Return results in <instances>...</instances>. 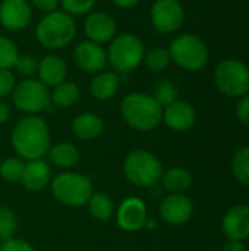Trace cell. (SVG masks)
<instances>
[{
	"instance_id": "obj_39",
	"label": "cell",
	"mask_w": 249,
	"mask_h": 251,
	"mask_svg": "<svg viewBox=\"0 0 249 251\" xmlns=\"http://www.w3.org/2000/svg\"><path fill=\"white\" fill-rule=\"evenodd\" d=\"M10 118V109L6 103L0 101V125L6 124Z\"/></svg>"
},
{
	"instance_id": "obj_19",
	"label": "cell",
	"mask_w": 249,
	"mask_h": 251,
	"mask_svg": "<svg viewBox=\"0 0 249 251\" xmlns=\"http://www.w3.org/2000/svg\"><path fill=\"white\" fill-rule=\"evenodd\" d=\"M38 79L45 85L54 88L56 85L66 81L68 75V66L63 59H60L57 54H45L38 62V71H37Z\"/></svg>"
},
{
	"instance_id": "obj_1",
	"label": "cell",
	"mask_w": 249,
	"mask_h": 251,
	"mask_svg": "<svg viewBox=\"0 0 249 251\" xmlns=\"http://www.w3.org/2000/svg\"><path fill=\"white\" fill-rule=\"evenodd\" d=\"M10 143L16 154L25 160L43 159L50 149V129L38 115H26L12 129Z\"/></svg>"
},
{
	"instance_id": "obj_42",
	"label": "cell",
	"mask_w": 249,
	"mask_h": 251,
	"mask_svg": "<svg viewBox=\"0 0 249 251\" xmlns=\"http://www.w3.org/2000/svg\"><path fill=\"white\" fill-rule=\"evenodd\" d=\"M0 247H1V241H0Z\"/></svg>"
},
{
	"instance_id": "obj_7",
	"label": "cell",
	"mask_w": 249,
	"mask_h": 251,
	"mask_svg": "<svg viewBox=\"0 0 249 251\" xmlns=\"http://www.w3.org/2000/svg\"><path fill=\"white\" fill-rule=\"evenodd\" d=\"M172 62L185 71H201L208 62V47L195 34H181L169 46Z\"/></svg>"
},
{
	"instance_id": "obj_24",
	"label": "cell",
	"mask_w": 249,
	"mask_h": 251,
	"mask_svg": "<svg viewBox=\"0 0 249 251\" xmlns=\"http://www.w3.org/2000/svg\"><path fill=\"white\" fill-rule=\"evenodd\" d=\"M87 206H88L91 216L100 222L110 221L116 213V206H114V201L112 200V197L104 193H100V191L92 193Z\"/></svg>"
},
{
	"instance_id": "obj_25",
	"label": "cell",
	"mask_w": 249,
	"mask_h": 251,
	"mask_svg": "<svg viewBox=\"0 0 249 251\" xmlns=\"http://www.w3.org/2000/svg\"><path fill=\"white\" fill-rule=\"evenodd\" d=\"M81 91L79 87L72 81H63L56 85L50 93V101H53L57 107H70L79 100Z\"/></svg>"
},
{
	"instance_id": "obj_9",
	"label": "cell",
	"mask_w": 249,
	"mask_h": 251,
	"mask_svg": "<svg viewBox=\"0 0 249 251\" xmlns=\"http://www.w3.org/2000/svg\"><path fill=\"white\" fill-rule=\"evenodd\" d=\"M15 107L26 115L41 113L50 103V91L40 79L26 78L15 85L12 91Z\"/></svg>"
},
{
	"instance_id": "obj_22",
	"label": "cell",
	"mask_w": 249,
	"mask_h": 251,
	"mask_svg": "<svg viewBox=\"0 0 249 251\" xmlns=\"http://www.w3.org/2000/svg\"><path fill=\"white\" fill-rule=\"evenodd\" d=\"M160 181L170 194H183L192 185L191 174L181 166H173L164 171Z\"/></svg>"
},
{
	"instance_id": "obj_6",
	"label": "cell",
	"mask_w": 249,
	"mask_h": 251,
	"mask_svg": "<svg viewBox=\"0 0 249 251\" xmlns=\"http://www.w3.org/2000/svg\"><path fill=\"white\" fill-rule=\"evenodd\" d=\"M53 197L68 207H82L94 193L90 176L76 172H62L50 182Z\"/></svg>"
},
{
	"instance_id": "obj_8",
	"label": "cell",
	"mask_w": 249,
	"mask_h": 251,
	"mask_svg": "<svg viewBox=\"0 0 249 251\" xmlns=\"http://www.w3.org/2000/svg\"><path fill=\"white\" fill-rule=\"evenodd\" d=\"M214 84L225 96L244 97L249 93V68L236 59H227L217 65Z\"/></svg>"
},
{
	"instance_id": "obj_32",
	"label": "cell",
	"mask_w": 249,
	"mask_h": 251,
	"mask_svg": "<svg viewBox=\"0 0 249 251\" xmlns=\"http://www.w3.org/2000/svg\"><path fill=\"white\" fill-rule=\"evenodd\" d=\"M153 97H154L163 107H166V106H169V104H172L173 101L178 100V88H176L172 82L163 81V82H160V84L156 87Z\"/></svg>"
},
{
	"instance_id": "obj_16",
	"label": "cell",
	"mask_w": 249,
	"mask_h": 251,
	"mask_svg": "<svg viewBox=\"0 0 249 251\" xmlns=\"http://www.w3.org/2000/svg\"><path fill=\"white\" fill-rule=\"evenodd\" d=\"M197 121V112L188 101L176 100L172 104L163 107V122L167 128L176 132L188 131Z\"/></svg>"
},
{
	"instance_id": "obj_21",
	"label": "cell",
	"mask_w": 249,
	"mask_h": 251,
	"mask_svg": "<svg viewBox=\"0 0 249 251\" xmlns=\"http://www.w3.org/2000/svg\"><path fill=\"white\" fill-rule=\"evenodd\" d=\"M120 78L114 71H101L94 75L90 84V93L94 99L100 101L110 100L116 96L119 90Z\"/></svg>"
},
{
	"instance_id": "obj_30",
	"label": "cell",
	"mask_w": 249,
	"mask_h": 251,
	"mask_svg": "<svg viewBox=\"0 0 249 251\" xmlns=\"http://www.w3.org/2000/svg\"><path fill=\"white\" fill-rule=\"evenodd\" d=\"M19 56V50L13 40L0 35V69H12Z\"/></svg>"
},
{
	"instance_id": "obj_33",
	"label": "cell",
	"mask_w": 249,
	"mask_h": 251,
	"mask_svg": "<svg viewBox=\"0 0 249 251\" xmlns=\"http://www.w3.org/2000/svg\"><path fill=\"white\" fill-rule=\"evenodd\" d=\"M18 74H21L22 76H26V78H31L32 75L37 74L38 71V62L35 60L34 56L31 54H19L16 62H15V66Z\"/></svg>"
},
{
	"instance_id": "obj_14",
	"label": "cell",
	"mask_w": 249,
	"mask_h": 251,
	"mask_svg": "<svg viewBox=\"0 0 249 251\" xmlns=\"http://www.w3.org/2000/svg\"><path fill=\"white\" fill-rule=\"evenodd\" d=\"M32 7L28 0H1L0 25L9 31H21L29 25Z\"/></svg>"
},
{
	"instance_id": "obj_15",
	"label": "cell",
	"mask_w": 249,
	"mask_h": 251,
	"mask_svg": "<svg viewBox=\"0 0 249 251\" xmlns=\"http://www.w3.org/2000/svg\"><path fill=\"white\" fill-rule=\"evenodd\" d=\"M160 216L170 225L186 224L194 212L192 201L185 194H169L160 203Z\"/></svg>"
},
{
	"instance_id": "obj_27",
	"label": "cell",
	"mask_w": 249,
	"mask_h": 251,
	"mask_svg": "<svg viewBox=\"0 0 249 251\" xmlns=\"http://www.w3.org/2000/svg\"><path fill=\"white\" fill-rule=\"evenodd\" d=\"M23 168H25V163H23L22 159H19V157H7L0 163V176L9 184L21 182Z\"/></svg>"
},
{
	"instance_id": "obj_34",
	"label": "cell",
	"mask_w": 249,
	"mask_h": 251,
	"mask_svg": "<svg viewBox=\"0 0 249 251\" xmlns=\"http://www.w3.org/2000/svg\"><path fill=\"white\" fill-rule=\"evenodd\" d=\"M16 85L15 74L10 69H0V99L12 94Z\"/></svg>"
},
{
	"instance_id": "obj_3",
	"label": "cell",
	"mask_w": 249,
	"mask_h": 251,
	"mask_svg": "<svg viewBox=\"0 0 249 251\" xmlns=\"http://www.w3.org/2000/svg\"><path fill=\"white\" fill-rule=\"evenodd\" d=\"M76 35V22L73 16L63 10L45 13L35 28L37 41L50 50H59L69 46Z\"/></svg>"
},
{
	"instance_id": "obj_10",
	"label": "cell",
	"mask_w": 249,
	"mask_h": 251,
	"mask_svg": "<svg viewBox=\"0 0 249 251\" xmlns=\"http://www.w3.org/2000/svg\"><path fill=\"white\" fill-rule=\"evenodd\" d=\"M153 26L163 34L178 31L185 19V10L179 0H156L150 10Z\"/></svg>"
},
{
	"instance_id": "obj_11",
	"label": "cell",
	"mask_w": 249,
	"mask_h": 251,
	"mask_svg": "<svg viewBox=\"0 0 249 251\" xmlns=\"http://www.w3.org/2000/svg\"><path fill=\"white\" fill-rule=\"evenodd\" d=\"M114 216L122 231L138 232L144 229L145 221L148 219V210L139 197H128L119 204Z\"/></svg>"
},
{
	"instance_id": "obj_2",
	"label": "cell",
	"mask_w": 249,
	"mask_h": 251,
	"mask_svg": "<svg viewBox=\"0 0 249 251\" xmlns=\"http://www.w3.org/2000/svg\"><path fill=\"white\" fill-rule=\"evenodd\" d=\"M123 121L134 129L148 132L163 122V106L150 94L131 93L120 104Z\"/></svg>"
},
{
	"instance_id": "obj_29",
	"label": "cell",
	"mask_w": 249,
	"mask_h": 251,
	"mask_svg": "<svg viewBox=\"0 0 249 251\" xmlns=\"http://www.w3.org/2000/svg\"><path fill=\"white\" fill-rule=\"evenodd\" d=\"M18 229V218L9 207L0 206V241H6L15 237Z\"/></svg>"
},
{
	"instance_id": "obj_4",
	"label": "cell",
	"mask_w": 249,
	"mask_h": 251,
	"mask_svg": "<svg viewBox=\"0 0 249 251\" xmlns=\"http://www.w3.org/2000/svg\"><path fill=\"white\" fill-rule=\"evenodd\" d=\"M163 172V163L148 150H132L123 160L125 178L135 187L151 188L157 185Z\"/></svg>"
},
{
	"instance_id": "obj_36",
	"label": "cell",
	"mask_w": 249,
	"mask_h": 251,
	"mask_svg": "<svg viewBox=\"0 0 249 251\" xmlns=\"http://www.w3.org/2000/svg\"><path fill=\"white\" fill-rule=\"evenodd\" d=\"M236 116L242 125L249 126V94H245L244 97H241V100L236 106Z\"/></svg>"
},
{
	"instance_id": "obj_41",
	"label": "cell",
	"mask_w": 249,
	"mask_h": 251,
	"mask_svg": "<svg viewBox=\"0 0 249 251\" xmlns=\"http://www.w3.org/2000/svg\"><path fill=\"white\" fill-rule=\"evenodd\" d=\"M157 228V222L154 221V219H151L150 216H148V219L145 221V225H144V229H148V231H153V229H156Z\"/></svg>"
},
{
	"instance_id": "obj_20",
	"label": "cell",
	"mask_w": 249,
	"mask_h": 251,
	"mask_svg": "<svg viewBox=\"0 0 249 251\" xmlns=\"http://www.w3.org/2000/svg\"><path fill=\"white\" fill-rule=\"evenodd\" d=\"M103 129H104L103 119L97 113H92V112L79 113L72 122V131L75 137L82 141L95 140L97 137L101 135Z\"/></svg>"
},
{
	"instance_id": "obj_26",
	"label": "cell",
	"mask_w": 249,
	"mask_h": 251,
	"mask_svg": "<svg viewBox=\"0 0 249 251\" xmlns=\"http://www.w3.org/2000/svg\"><path fill=\"white\" fill-rule=\"evenodd\" d=\"M144 62L147 65V68L153 72H161L164 71L172 59H170V54H169V50L167 49H163V47H154V49H150L145 54H144Z\"/></svg>"
},
{
	"instance_id": "obj_23",
	"label": "cell",
	"mask_w": 249,
	"mask_h": 251,
	"mask_svg": "<svg viewBox=\"0 0 249 251\" xmlns=\"http://www.w3.org/2000/svg\"><path fill=\"white\" fill-rule=\"evenodd\" d=\"M47 154H48L50 162L60 169L73 168L79 160L78 149L69 141H62V143H57L54 146H50Z\"/></svg>"
},
{
	"instance_id": "obj_18",
	"label": "cell",
	"mask_w": 249,
	"mask_h": 251,
	"mask_svg": "<svg viewBox=\"0 0 249 251\" xmlns=\"http://www.w3.org/2000/svg\"><path fill=\"white\" fill-rule=\"evenodd\" d=\"M51 182V168L44 159L26 160L21 184L31 193L43 191Z\"/></svg>"
},
{
	"instance_id": "obj_35",
	"label": "cell",
	"mask_w": 249,
	"mask_h": 251,
	"mask_svg": "<svg viewBox=\"0 0 249 251\" xmlns=\"http://www.w3.org/2000/svg\"><path fill=\"white\" fill-rule=\"evenodd\" d=\"M0 251H37L28 241L19 238H10L1 243Z\"/></svg>"
},
{
	"instance_id": "obj_40",
	"label": "cell",
	"mask_w": 249,
	"mask_h": 251,
	"mask_svg": "<svg viewBox=\"0 0 249 251\" xmlns=\"http://www.w3.org/2000/svg\"><path fill=\"white\" fill-rule=\"evenodd\" d=\"M141 0H112V3L117 7H122V9H129V7H134L139 3Z\"/></svg>"
},
{
	"instance_id": "obj_38",
	"label": "cell",
	"mask_w": 249,
	"mask_h": 251,
	"mask_svg": "<svg viewBox=\"0 0 249 251\" xmlns=\"http://www.w3.org/2000/svg\"><path fill=\"white\" fill-rule=\"evenodd\" d=\"M222 251H247L242 241H235V240H227L225 246L222 247Z\"/></svg>"
},
{
	"instance_id": "obj_13",
	"label": "cell",
	"mask_w": 249,
	"mask_h": 251,
	"mask_svg": "<svg viewBox=\"0 0 249 251\" xmlns=\"http://www.w3.org/2000/svg\"><path fill=\"white\" fill-rule=\"evenodd\" d=\"M84 31L88 40L103 46L117 35V24L112 15L101 10H92L84 21Z\"/></svg>"
},
{
	"instance_id": "obj_5",
	"label": "cell",
	"mask_w": 249,
	"mask_h": 251,
	"mask_svg": "<svg viewBox=\"0 0 249 251\" xmlns=\"http://www.w3.org/2000/svg\"><path fill=\"white\" fill-rule=\"evenodd\" d=\"M107 62L116 74H128L144 62L145 47L142 40L131 32L117 34L107 47Z\"/></svg>"
},
{
	"instance_id": "obj_31",
	"label": "cell",
	"mask_w": 249,
	"mask_h": 251,
	"mask_svg": "<svg viewBox=\"0 0 249 251\" xmlns=\"http://www.w3.org/2000/svg\"><path fill=\"white\" fill-rule=\"evenodd\" d=\"M60 6L70 16H84L92 12L95 0H60Z\"/></svg>"
},
{
	"instance_id": "obj_37",
	"label": "cell",
	"mask_w": 249,
	"mask_h": 251,
	"mask_svg": "<svg viewBox=\"0 0 249 251\" xmlns=\"http://www.w3.org/2000/svg\"><path fill=\"white\" fill-rule=\"evenodd\" d=\"M32 4L43 13H50L59 9L60 0H31Z\"/></svg>"
},
{
	"instance_id": "obj_28",
	"label": "cell",
	"mask_w": 249,
	"mask_h": 251,
	"mask_svg": "<svg viewBox=\"0 0 249 251\" xmlns=\"http://www.w3.org/2000/svg\"><path fill=\"white\" fill-rule=\"evenodd\" d=\"M232 171L235 178L249 187V147H242L232 159Z\"/></svg>"
},
{
	"instance_id": "obj_17",
	"label": "cell",
	"mask_w": 249,
	"mask_h": 251,
	"mask_svg": "<svg viewBox=\"0 0 249 251\" xmlns=\"http://www.w3.org/2000/svg\"><path fill=\"white\" fill-rule=\"evenodd\" d=\"M222 228L227 240L244 241L249 237V206L236 204L230 207L222 221Z\"/></svg>"
},
{
	"instance_id": "obj_12",
	"label": "cell",
	"mask_w": 249,
	"mask_h": 251,
	"mask_svg": "<svg viewBox=\"0 0 249 251\" xmlns=\"http://www.w3.org/2000/svg\"><path fill=\"white\" fill-rule=\"evenodd\" d=\"M73 59L81 71L95 75L106 69L107 51L101 44H97L91 40H85L75 47Z\"/></svg>"
}]
</instances>
